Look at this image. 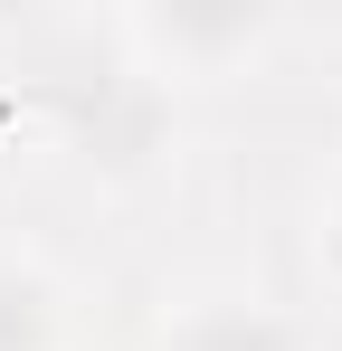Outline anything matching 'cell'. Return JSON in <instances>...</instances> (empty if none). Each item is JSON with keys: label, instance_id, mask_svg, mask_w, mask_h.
I'll return each instance as SVG.
<instances>
[{"label": "cell", "instance_id": "6da1fadb", "mask_svg": "<svg viewBox=\"0 0 342 351\" xmlns=\"http://www.w3.org/2000/svg\"><path fill=\"white\" fill-rule=\"evenodd\" d=\"M285 19L276 10H257V0H171V10H124L114 19V38L133 48V76H228V66H247L266 38H276Z\"/></svg>", "mask_w": 342, "mask_h": 351}, {"label": "cell", "instance_id": "7a4b0ae2", "mask_svg": "<svg viewBox=\"0 0 342 351\" xmlns=\"http://www.w3.org/2000/svg\"><path fill=\"white\" fill-rule=\"evenodd\" d=\"M152 351H314V332H304V313L276 304V294L200 285V294H171L162 304Z\"/></svg>", "mask_w": 342, "mask_h": 351}, {"label": "cell", "instance_id": "3957f363", "mask_svg": "<svg viewBox=\"0 0 342 351\" xmlns=\"http://www.w3.org/2000/svg\"><path fill=\"white\" fill-rule=\"evenodd\" d=\"M0 351H67V285L48 256L0 247Z\"/></svg>", "mask_w": 342, "mask_h": 351}, {"label": "cell", "instance_id": "277c9868", "mask_svg": "<svg viewBox=\"0 0 342 351\" xmlns=\"http://www.w3.org/2000/svg\"><path fill=\"white\" fill-rule=\"evenodd\" d=\"M314 266H323V285L342 294V180H333V199L314 209Z\"/></svg>", "mask_w": 342, "mask_h": 351}, {"label": "cell", "instance_id": "5b68a950", "mask_svg": "<svg viewBox=\"0 0 342 351\" xmlns=\"http://www.w3.org/2000/svg\"><path fill=\"white\" fill-rule=\"evenodd\" d=\"M0 143H10V95H0Z\"/></svg>", "mask_w": 342, "mask_h": 351}]
</instances>
